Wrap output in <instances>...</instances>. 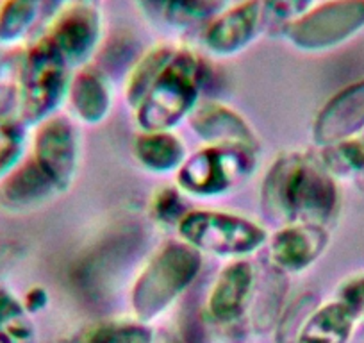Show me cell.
<instances>
[{
  "label": "cell",
  "instance_id": "1",
  "mask_svg": "<svg viewBox=\"0 0 364 343\" xmlns=\"http://www.w3.org/2000/svg\"><path fill=\"white\" fill-rule=\"evenodd\" d=\"M261 202L273 222L325 227L339 208V190L320 157L293 152L273 163L262 183Z\"/></svg>",
  "mask_w": 364,
  "mask_h": 343
},
{
  "label": "cell",
  "instance_id": "2",
  "mask_svg": "<svg viewBox=\"0 0 364 343\" xmlns=\"http://www.w3.org/2000/svg\"><path fill=\"white\" fill-rule=\"evenodd\" d=\"M204 83V66L198 56L175 48L157 73L136 113L145 132L170 131L186 115L193 113Z\"/></svg>",
  "mask_w": 364,
  "mask_h": 343
},
{
  "label": "cell",
  "instance_id": "3",
  "mask_svg": "<svg viewBox=\"0 0 364 343\" xmlns=\"http://www.w3.org/2000/svg\"><path fill=\"white\" fill-rule=\"evenodd\" d=\"M200 270V254L188 243H170L149 261L132 290V307L139 320L159 317Z\"/></svg>",
  "mask_w": 364,
  "mask_h": 343
},
{
  "label": "cell",
  "instance_id": "4",
  "mask_svg": "<svg viewBox=\"0 0 364 343\" xmlns=\"http://www.w3.org/2000/svg\"><path fill=\"white\" fill-rule=\"evenodd\" d=\"M70 66L47 38L31 45L20 70V124L38 125L54 117L68 95Z\"/></svg>",
  "mask_w": 364,
  "mask_h": 343
},
{
  "label": "cell",
  "instance_id": "5",
  "mask_svg": "<svg viewBox=\"0 0 364 343\" xmlns=\"http://www.w3.org/2000/svg\"><path fill=\"white\" fill-rule=\"evenodd\" d=\"M364 29V0H325L284 29L293 47L323 52L352 40Z\"/></svg>",
  "mask_w": 364,
  "mask_h": 343
},
{
  "label": "cell",
  "instance_id": "6",
  "mask_svg": "<svg viewBox=\"0 0 364 343\" xmlns=\"http://www.w3.org/2000/svg\"><path fill=\"white\" fill-rule=\"evenodd\" d=\"M182 240L197 250L216 255H245L264 245L266 231L243 216L218 211H193L178 223Z\"/></svg>",
  "mask_w": 364,
  "mask_h": 343
},
{
  "label": "cell",
  "instance_id": "7",
  "mask_svg": "<svg viewBox=\"0 0 364 343\" xmlns=\"http://www.w3.org/2000/svg\"><path fill=\"white\" fill-rule=\"evenodd\" d=\"M254 149L236 145H209L186 157L177 181L181 190L198 197H213L240 184L254 167Z\"/></svg>",
  "mask_w": 364,
  "mask_h": 343
},
{
  "label": "cell",
  "instance_id": "8",
  "mask_svg": "<svg viewBox=\"0 0 364 343\" xmlns=\"http://www.w3.org/2000/svg\"><path fill=\"white\" fill-rule=\"evenodd\" d=\"M102 34V16L87 0H77L66 11L55 16L45 34L68 66L80 65L93 56Z\"/></svg>",
  "mask_w": 364,
  "mask_h": 343
},
{
  "label": "cell",
  "instance_id": "9",
  "mask_svg": "<svg viewBox=\"0 0 364 343\" xmlns=\"http://www.w3.org/2000/svg\"><path fill=\"white\" fill-rule=\"evenodd\" d=\"M33 159L58 190H66L72 184L79 159V147L75 131L66 118L50 117L38 124Z\"/></svg>",
  "mask_w": 364,
  "mask_h": 343
},
{
  "label": "cell",
  "instance_id": "10",
  "mask_svg": "<svg viewBox=\"0 0 364 343\" xmlns=\"http://www.w3.org/2000/svg\"><path fill=\"white\" fill-rule=\"evenodd\" d=\"M364 132V79L339 90L318 113L313 127L316 145L327 147Z\"/></svg>",
  "mask_w": 364,
  "mask_h": 343
},
{
  "label": "cell",
  "instance_id": "11",
  "mask_svg": "<svg viewBox=\"0 0 364 343\" xmlns=\"http://www.w3.org/2000/svg\"><path fill=\"white\" fill-rule=\"evenodd\" d=\"M261 31L259 0H243L222 15L213 16L204 31V45L213 56L229 58L247 48Z\"/></svg>",
  "mask_w": 364,
  "mask_h": 343
},
{
  "label": "cell",
  "instance_id": "12",
  "mask_svg": "<svg viewBox=\"0 0 364 343\" xmlns=\"http://www.w3.org/2000/svg\"><path fill=\"white\" fill-rule=\"evenodd\" d=\"M328 233L321 226L291 223L273 234L268 243L272 267L281 272H300L323 254Z\"/></svg>",
  "mask_w": 364,
  "mask_h": 343
},
{
  "label": "cell",
  "instance_id": "13",
  "mask_svg": "<svg viewBox=\"0 0 364 343\" xmlns=\"http://www.w3.org/2000/svg\"><path fill=\"white\" fill-rule=\"evenodd\" d=\"M255 290L254 268L248 261H234L216 278L209 293V313L222 324L237 320L248 304L252 302Z\"/></svg>",
  "mask_w": 364,
  "mask_h": 343
},
{
  "label": "cell",
  "instance_id": "14",
  "mask_svg": "<svg viewBox=\"0 0 364 343\" xmlns=\"http://www.w3.org/2000/svg\"><path fill=\"white\" fill-rule=\"evenodd\" d=\"M58 191L34 159L23 161L0 181V206L8 211H27L43 204Z\"/></svg>",
  "mask_w": 364,
  "mask_h": 343
},
{
  "label": "cell",
  "instance_id": "15",
  "mask_svg": "<svg viewBox=\"0 0 364 343\" xmlns=\"http://www.w3.org/2000/svg\"><path fill=\"white\" fill-rule=\"evenodd\" d=\"M191 127L209 145L255 149V136L247 122L222 104H204L191 113Z\"/></svg>",
  "mask_w": 364,
  "mask_h": 343
},
{
  "label": "cell",
  "instance_id": "16",
  "mask_svg": "<svg viewBox=\"0 0 364 343\" xmlns=\"http://www.w3.org/2000/svg\"><path fill=\"white\" fill-rule=\"evenodd\" d=\"M63 0H4L0 4V45H16L54 19Z\"/></svg>",
  "mask_w": 364,
  "mask_h": 343
},
{
  "label": "cell",
  "instance_id": "17",
  "mask_svg": "<svg viewBox=\"0 0 364 343\" xmlns=\"http://www.w3.org/2000/svg\"><path fill=\"white\" fill-rule=\"evenodd\" d=\"M70 107L79 120L97 124L104 120L111 106V93L106 80L95 70H82L77 73L68 86Z\"/></svg>",
  "mask_w": 364,
  "mask_h": 343
},
{
  "label": "cell",
  "instance_id": "18",
  "mask_svg": "<svg viewBox=\"0 0 364 343\" xmlns=\"http://www.w3.org/2000/svg\"><path fill=\"white\" fill-rule=\"evenodd\" d=\"M355 324L357 318L334 300L314 311L296 343H348Z\"/></svg>",
  "mask_w": 364,
  "mask_h": 343
},
{
  "label": "cell",
  "instance_id": "19",
  "mask_svg": "<svg viewBox=\"0 0 364 343\" xmlns=\"http://www.w3.org/2000/svg\"><path fill=\"white\" fill-rule=\"evenodd\" d=\"M143 11L173 29H191L211 19L220 0H138Z\"/></svg>",
  "mask_w": 364,
  "mask_h": 343
},
{
  "label": "cell",
  "instance_id": "20",
  "mask_svg": "<svg viewBox=\"0 0 364 343\" xmlns=\"http://www.w3.org/2000/svg\"><path fill=\"white\" fill-rule=\"evenodd\" d=\"M286 297L284 272L272 267L259 285H255L252 297V324L257 331H268L277 325L282 315V302Z\"/></svg>",
  "mask_w": 364,
  "mask_h": 343
},
{
  "label": "cell",
  "instance_id": "21",
  "mask_svg": "<svg viewBox=\"0 0 364 343\" xmlns=\"http://www.w3.org/2000/svg\"><path fill=\"white\" fill-rule=\"evenodd\" d=\"M134 149L143 167L157 174L181 168V164L186 159L181 139L175 138L168 131L145 132L136 139Z\"/></svg>",
  "mask_w": 364,
  "mask_h": 343
},
{
  "label": "cell",
  "instance_id": "22",
  "mask_svg": "<svg viewBox=\"0 0 364 343\" xmlns=\"http://www.w3.org/2000/svg\"><path fill=\"white\" fill-rule=\"evenodd\" d=\"M320 161L334 179H357L364 174V138L357 136L321 147Z\"/></svg>",
  "mask_w": 364,
  "mask_h": 343
},
{
  "label": "cell",
  "instance_id": "23",
  "mask_svg": "<svg viewBox=\"0 0 364 343\" xmlns=\"http://www.w3.org/2000/svg\"><path fill=\"white\" fill-rule=\"evenodd\" d=\"M171 51H173V47H168V45L152 48L131 70L127 79V92H125V97H127V102L132 107H138L141 104V100L145 99L150 86H152L157 73H159V70L163 68L166 59L170 58Z\"/></svg>",
  "mask_w": 364,
  "mask_h": 343
},
{
  "label": "cell",
  "instance_id": "24",
  "mask_svg": "<svg viewBox=\"0 0 364 343\" xmlns=\"http://www.w3.org/2000/svg\"><path fill=\"white\" fill-rule=\"evenodd\" d=\"M318 310V299L314 293H304L293 300L277 322V343H296L302 334L307 320Z\"/></svg>",
  "mask_w": 364,
  "mask_h": 343
},
{
  "label": "cell",
  "instance_id": "25",
  "mask_svg": "<svg viewBox=\"0 0 364 343\" xmlns=\"http://www.w3.org/2000/svg\"><path fill=\"white\" fill-rule=\"evenodd\" d=\"M259 4L262 31H284L313 8L314 0H259Z\"/></svg>",
  "mask_w": 364,
  "mask_h": 343
},
{
  "label": "cell",
  "instance_id": "26",
  "mask_svg": "<svg viewBox=\"0 0 364 343\" xmlns=\"http://www.w3.org/2000/svg\"><path fill=\"white\" fill-rule=\"evenodd\" d=\"M29 311L26 310L23 302H20L9 290L0 288V332L15 342V339H26L33 332Z\"/></svg>",
  "mask_w": 364,
  "mask_h": 343
},
{
  "label": "cell",
  "instance_id": "27",
  "mask_svg": "<svg viewBox=\"0 0 364 343\" xmlns=\"http://www.w3.org/2000/svg\"><path fill=\"white\" fill-rule=\"evenodd\" d=\"M26 125L20 122L0 125V181L22 163L26 149Z\"/></svg>",
  "mask_w": 364,
  "mask_h": 343
},
{
  "label": "cell",
  "instance_id": "28",
  "mask_svg": "<svg viewBox=\"0 0 364 343\" xmlns=\"http://www.w3.org/2000/svg\"><path fill=\"white\" fill-rule=\"evenodd\" d=\"M87 343H152V332L143 325L113 324L100 327Z\"/></svg>",
  "mask_w": 364,
  "mask_h": 343
},
{
  "label": "cell",
  "instance_id": "29",
  "mask_svg": "<svg viewBox=\"0 0 364 343\" xmlns=\"http://www.w3.org/2000/svg\"><path fill=\"white\" fill-rule=\"evenodd\" d=\"M154 213L161 222L166 223H181V220L186 216L184 211V202H182L181 194L171 188H164L154 199Z\"/></svg>",
  "mask_w": 364,
  "mask_h": 343
},
{
  "label": "cell",
  "instance_id": "30",
  "mask_svg": "<svg viewBox=\"0 0 364 343\" xmlns=\"http://www.w3.org/2000/svg\"><path fill=\"white\" fill-rule=\"evenodd\" d=\"M338 302H341L357 322L364 320V274L350 278L339 286Z\"/></svg>",
  "mask_w": 364,
  "mask_h": 343
},
{
  "label": "cell",
  "instance_id": "31",
  "mask_svg": "<svg viewBox=\"0 0 364 343\" xmlns=\"http://www.w3.org/2000/svg\"><path fill=\"white\" fill-rule=\"evenodd\" d=\"M20 122L18 83L0 80V125Z\"/></svg>",
  "mask_w": 364,
  "mask_h": 343
},
{
  "label": "cell",
  "instance_id": "32",
  "mask_svg": "<svg viewBox=\"0 0 364 343\" xmlns=\"http://www.w3.org/2000/svg\"><path fill=\"white\" fill-rule=\"evenodd\" d=\"M47 304V293L41 288H33L27 292L26 299H23V306L29 313H34V311H40L41 307Z\"/></svg>",
  "mask_w": 364,
  "mask_h": 343
},
{
  "label": "cell",
  "instance_id": "33",
  "mask_svg": "<svg viewBox=\"0 0 364 343\" xmlns=\"http://www.w3.org/2000/svg\"><path fill=\"white\" fill-rule=\"evenodd\" d=\"M0 343H13V339L9 336H6L4 332H0Z\"/></svg>",
  "mask_w": 364,
  "mask_h": 343
},
{
  "label": "cell",
  "instance_id": "34",
  "mask_svg": "<svg viewBox=\"0 0 364 343\" xmlns=\"http://www.w3.org/2000/svg\"><path fill=\"white\" fill-rule=\"evenodd\" d=\"M357 184H359V188H360V190L364 191V174H363V176H359V177H357Z\"/></svg>",
  "mask_w": 364,
  "mask_h": 343
},
{
  "label": "cell",
  "instance_id": "35",
  "mask_svg": "<svg viewBox=\"0 0 364 343\" xmlns=\"http://www.w3.org/2000/svg\"><path fill=\"white\" fill-rule=\"evenodd\" d=\"M363 138H364V132H363Z\"/></svg>",
  "mask_w": 364,
  "mask_h": 343
},
{
  "label": "cell",
  "instance_id": "36",
  "mask_svg": "<svg viewBox=\"0 0 364 343\" xmlns=\"http://www.w3.org/2000/svg\"><path fill=\"white\" fill-rule=\"evenodd\" d=\"M87 2H91V0H87Z\"/></svg>",
  "mask_w": 364,
  "mask_h": 343
}]
</instances>
